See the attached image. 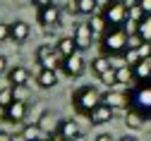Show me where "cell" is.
Returning a JSON list of instances; mask_svg holds the SVG:
<instances>
[{"label":"cell","instance_id":"obj_13","mask_svg":"<svg viewBox=\"0 0 151 141\" xmlns=\"http://www.w3.org/2000/svg\"><path fill=\"white\" fill-rule=\"evenodd\" d=\"M58 134L65 141H74L77 136H82V129H79V125L74 122V120H63V122L58 125Z\"/></svg>","mask_w":151,"mask_h":141},{"label":"cell","instance_id":"obj_10","mask_svg":"<svg viewBox=\"0 0 151 141\" xmlns=\"http://www.w3.org/2000/svg\"><path fill=\"white\" fill-rule=\"evenodd\" d=\"M29 79H31V72H29L27 67H22V65H14V67L7 72L10 86H24V84H29Z\"/></svg>","mask_w":151,"mask_h":141},{"label":"cell","instance_id":"obj_39","mask_svg":"<svg viewBox=\"0 0 151 141\" xmlns=\"http://www.w3.org/2000/svg\"><path fill=\"white\" fill-rule=\"evenodd\" d=\"M118 141H137L134 136H122V139H118Z\"/></svg>","mask_w":151,"mask_h":141},{"label":"cell","instance_id":"obj_6","mask_svg":"<svg viewBox=\"0 0 151 141\" xmlns=\"http://www.w3.org/2000/svg\"><path fill=\"white\" fill-rule=\"evenodd\" d=\"M63 72H65L70 79L82 77V74L86 72V60L82 57V53H74V55L65 57V60H63Z\"/></svg>","mask_w":151,"mask_h":141},{"label":"cell","instance_id":"obj_36","mask_svg":"<svg viewBox=\"0 0 151 141\" xmlns=\"http://www.w3.org/2000/svg\"><path fill=\"white\" fill-rule=\"evenodd\" d=\"M93 141H115V139H113L110 134H99V136L93 139Z\"/></svg>","mask_w":151,"mask_h":141},{"label":"cell","instance_id":"obj_32","mask_svg":"<svg viewBox=\"0 0 151 141\" xmlns=\"http://www.w3.org/2000/svg\"><path fill=\"white\" fill-rule=\"evenodd\" d=\"M10 38V24H0V43Z\"/></svg>","mask_w":151,"mask_h":141},{"label":"cell","instance_id":"obj_11","mask_svg":"<svg viewBox=\"0 0 151 141\" xmlns=\"http://www.w3.org/2000/svg\"><path fill=\"white\" fill-rule=\"evenodd\" d=\"M110 120H113V108L106 105V103L96 105V108L89 112V122L91 125H106V122H110Z\"/></svg>","mask_w":151,"mask_h":141},{"label":"cell","instance_id":"obj_7","mask_svg":"<svg viewBox=\"0 0 151 141\" xmlns=\"http://www.w3.org/2000/svg\"><path fill=\"white\" fill-rule=\"evenodd\" d=\"M27 112H29L27 100H14L7 110H3V120H5V122H10V125H17V122H24Z\"/></svg>","mask_w":151,"mask_h":141},{"label":"cell","instance_id":"obj_2","mask_svg":"<svg viewBox=\"0 0 151 141\" xmlns=\"http://www.w3.org/2000/svg\"><path fill=\"white\" fill-rule=\"evenodd\" d=\"M106 22H108V29H125V24L129 22V7L127 3H122V0H108V3L103 5V12Z\"/></svg>","mask_w":151,"mask_h":141},{"label":"cell","instance_id":"obj_14","mask_svg":"<svg viewBox=\"0 0 151 141\" xmlns=\"http://www.w3.org/2000/svg\"><path fill=\"white\" fill-rule=\"evenodd\" d=\"M55 50H58L63 57H70L74 53H79V46H77V41H74V36H63V38H58V43H55Z\"/></svg>","mask_w":151,"mask_h":141},{"label":"cell","instance_id":"obj_25","mask_svg":"<svg viewBox=\"0 0 151 141\" xmlns=\"http://www.w3.org/2000/svg\"><path fill=\"white\" fill-rule=\"evenodd\" d=\"M122 60H125V65L127 67H134V65H139L142 62V53H139V48H127L125 50V55H122Z\"/></svg>","mask_w":151,"mask_h":141},{"label":"cell","instance_id":"obj_17","mask_svg":"<svg viewBox=\"0 0 151 141\" xmlns=\"http://www.w3.org/2000/svg\"><path fill=\"white\" fill-rule=\"evenodd\" d=\"M36 125H39V129L43 132V134H48V136H53V134H58V132H55V115L53 112H41V117H39V122H36Z\"/></svg>","mask_w":151,"mask_h":141},{"label":"cell","instance_id":"obj_30","mask_svg":"<svg viewBox=\"0 0 151 141\" xmlns=\"http://www.w3.org/2000/svg\"><path fill=\"white\" fill-rule=\"evenodd\" d=\"M12 93H14V100H27L29 84H24V86H12Z\"/></svg>","mask_w":151,"mask_h":141},{"label":"cell","instance_id":"obj_38","mask_svg":"<svg viewBox=\"0 0 151 141\" xmlns=\"http://www.w3.org/2000/svg\"><path fill=\"white\" fill-rule=\"evenodd\" d=\"M46 141H65V139H63V136H60V134H53V136H48V139H46Z\"/></svg>","mask_w":151,"mask_h":141},{"label":"cell","instance_id":"obj_40","mask_svg":"<svg viewBox=\"0 0 151 141\" xmlns=\"http://www.w3.org/2000/svg\"><path fill=\"white\" fill-rule=\"evenodd\" d=\"M74 141H91V139H86V136L82 134V136H77V139H74Z\"/></svg>","mask_w":151,"mask_h":141},{"label":"cell","instance_id":"obj_8","mask_svg":"<svg viewBox=\"0 0 151 141\" xmlns=\"http://www.w3.org/2000/svg\"><path fill=\"white\" fill-rule=\"evenodd\" d=\"M39 24L46 26V31H50V26L58 29V24H60V7L48 5V7L39 10Z\"/></svg>","mask_w":151,"mask_h":141},{"label":"cell","instance_id":"obj_35","mask_svg":"<svg viewBox=\"0 0 151 141\" xmlns=\"http://www.w3.org/2000/svg\"><path fill=\"white\" fill-rule=\"evenodd\" d=\"M10 69H7V60H5V55H0V77L3 74H7Z\"/></svg>","mask_w":151,"mask_h":141},{"label":"cell","instance_id":"obj_5","mask_svg":"<svg viewBox=\"0 0 151 141\" xmlns=\"http://www.w3.org/2000/svg\"><path fill=\"white\" fill-rule=\"evenodd\" d=\"M101 103H106V105H110L113 110H125V108H129V93L127 91H118V89H108L103 96H101Z\"/></svg>","mask_w":151,"mask_h":141},{"label":"cell","instance_id":"obj_4","mask_svg":"<svg viewBox=\"0 0 151 141\" xmlns=\"http://www.w3.org/2000/svg\"><path fill=\"white\" fill-rule=\"evenodd\" d=\"M129 108L132 110H137V112H142L144 117L146 115H151V82L149 84H139L134 91L129 93Z\"/></svg>","mask_w":151,"mask_h":141},{"label":"cell","instance_id":"obj_22","mask_svg":"<svg viewBox=\"0 0 151 141\" xmlns=\"http://www.w3.org/2000/svg\"><path fill=\"white\" fill-rule=\"evenodd\" d=\"M19 136H22L24 141H36V139L43 136V132L39 129V125H36V122H31V125H24V129H22Z\"/></svg>","mask_w":151,"mask_h":141},{"label":"cell","instance_id":"obj_37","mask_svg":"<svg viewBox=\"0 0 151 141\" xmlns=\"http://www.w3.org/2000/svg\"><path fill=\"white\" fill-rule=\"evenodd\" d=\"M0 141H14V136L7 134V132H0Z\"/></svg>","mask_w":151,"mask_h":141},{"label":"cell","instance_id":"obj_18","mask_svg":"<svg viewBox=\"0 0 151 141\" xmlns=\"http://www.w3.org/2000/svg\"><path fill=\"white\" fill-rule=\"evenodd\" d=\"M125 127H127V129H132V132L142 129V127H144V115L129 108V110H127V115H125Z\"/></svg>","mask_w":151,"mask_h":141},{"label":"cell","instance_id":"obj_16","mask_svg":"<svg viewBox=\"0 0 151 141\" xmlns=\"http://www.w3.org/2000/svg\"><path fill=\"white\" fill-rule=\"evenodd\" d=\"M36 84L41 89H53L58 86V69H41L36 74Z\"/></svg>","mask_w":151,"mask_h":141},{"label":"cell","instance_id":"obj_3","mask_svg":"<svg viewBox=\"0 0 151 141\" xmlns=\"http://www.w3.org/2000/svg\"><path fill=\"white\" fill-rule=\"evenodd\" d=\"M101 96H103V93H99L93 86H82V89L74 91L72 105H74V110H77L79 115H86V117H89V112H91L93 108L101 105Z\"/></svg>","mask_w":151,"mask_h":141},{"label":"cell","instance_id":"obj_19","mask_svg":"<svg viewBox=\"0 0 151 141\" xmlns=\"http://www.w3.org/2000/svg\"><path fill=\"white\" fill-rule=\"evenodd\" d=\"M108 69H113V67H110V57H108V55H99V57H93V60H91V72L96 74V77L106 74Z\"/></svg>","mask_w":151,"mask_h":141},{"label":"cell","instance_id":"obj_28","mask_svg":"<svg viewBox=\"0 0 151 141\" xmlns=\"http://www.w3.org/2000/svg\"><path fill=\"white\" fill-rule=\"evenodd\" d=\"M144 17H146V12H144V10L139 7V3L129 5V22H137V24H139V22H142Z\"/></svg>","mask_w":151,"mask_h":141},{"label":"cell","instance_id":"obj_21","mask_svg":"<svg viewBox=\"0 0 151 141\" xmlns=\"http://www.w3.org/2000/svg\"><path fill=\"white\" fill-rule=\"evenodd\" d=\"M89 26H91V31H93V36H103L106 31H108V22H106V17L103 14H93L91 17V22H89Z\"/></svg>","mask_w":151,"mask_h":141},{"label":"cell","instance_id":"obj_34","mask_svg":"<svg viewBox=\"0 0 151 141\" xmlns=\"http://www.w3.org/2000/svg\"><path fill=\"white\" fill-rule=\"evenodd\" d=\"M137 3H139V7H142L146 14H151V0H137Z\"/></svg>","mask_w":151,"mask_h":141},{"label":"cell","instance_id":"obj_33","mask_svg":"<svg viewBox=\"0 0 151 141\" xmlns=\"http://www.w3.org/2000/svg\"><path fill=\"white\" fill-rule=\"evenodd\" d=\"M31 3H34V7H39V10H43V7L53 5V0H31Z\"/></svg>","mask_w":151,"mask_h":141},{"label":"cell","instance_id":"obj_23","mask_svg":"<svg viewBox=\"0 0 151 141\" xmlns=\"http://www.w3.org/2000/svg\"><path fill=\"white\" fill-rule=\"evenodd\" d=\"M115 72H118V84H122V86L134 84V74H132V67H127V65H120Z\"/></svg>","mask_w":151,"mask_h":141},{"label":"cell","instance_id":"obj_9","mask_svg":"<svg viewBox=\"0 0 151 141\" xmlns=\"http://www.w3.org/2000/svg\"><path fill=\"white\" fill-rule=\"evenodd\" d=\"M74 41H77V46H79V50H89L91 48V43H93V31H91V26L89 24H77V29H74Z\"/></svg>","mask_w":151,"mask_h":141},{"label":"cell","instance_id":"obj_27","mask_svg":"<svg viewBox=\"0 0 151 141\" xmlns=\"http://www.w3.org/2000/svg\"><path fill=\"white\" fill-rule=\"evenodd\" d=\"M99 79H101V84H106L108 89H113V86L118 84V72H115V69H108V72H106V74H101Z\"/></svg>","mask_w":151,"mask_h":141},{"label":"cell","instance_id":"obj_26","mask_svg":"<svg viewBox=\"0 0 151 141\" xmlns=\"http://www.w3.org/2000/svg\"><path fill=\"white\" fill-rule=\"evenodd\" d=\"M12 103H14V93H12V86H7V89H3V91H0V108H3V110H7Z\"/></svg>","mask_w":151,"mask_h":141},{"label":"cell","instance_id":"obj_31","mask_svg":"<svg viewBox=\"0 0 151 141\" xmlns=\"http://www.w3.org/2000/svg\"><path fill=\"white\" fill-rule=\"evenodd\" d=\"M144 41H142V36L139 34H129V48H139Z\"/></svg>","mask_w":151,"mask_h":141},{"label":"cell","instance_id":"obj_15","mask_svg":"<svg viewBox=\"0 0 151 141\" xmlns=\"http://www.w3.org/2000/svg\"><path fill=\"white\" fill-rule=\"evenodd\" d=\"M29 34H31V26L27 24V22H14V24H10V38L14 43H24L27 38H29Z\"/></svg>","mask_w":151,"mask_h":141},{"label":"cell","instance_id":"obj_1","mask_svg":"<svg viewBox=\"0 0 151 141\" xmlns=\"http://www.w3.org/2000/svg\"><path fill=\"white\" fill-rule=\"evenodd\" d=\"M127 48H129V34H127V29H113L110 26L101 36V50H103V55H110V57L125 55Z\"/></svg>","mask_w":151,"mask_h":141},{"label":"cell","instance_id":"obj_24","mask_svg":"<svg viewBox=\"0 0 151 141\" xmlns=\"http://www.w3.org/2000/svg\"><path fill=\"white\" fill-rule=\"evenodd\" d=\"M137 34L142 36V41H146V43H151V14H146L142 22L137 24Z\"/></svg>","mask_w":151,"mask_h":141},{"label":"cell","instance_id":"obj_41","mask_svg":"<svg viewBox=\"0 0 151 141\" xmlns=\"http://www.w3.org/2000/svg\"><path fill=\"white\" fill-rule=\"evenodd\" d=\"M36 141H46V139H36Z\"/></svg>","mask_w":151,"mask_h":141},{"label":"cell","instance_id":"obj_29","mask_svg":"<svg viewBox=\"0 0 151 141\" xmlns=\"http://www.w3.org/2000/svg\"><path fill=\"white\" fill-rule=\"evenodd\" d=\"M55 53H58V50H55V46H39V48H36V57H39V62H41V60H46V57H50V55H55Z\"/></svg>","mask_w":151,"mask_h":141},{"label":"cell","instance_id":"obj_12","mask_svg":"<svg viewBox=\"0 0 151 141\" xmlns=\"http://www.w3.org/2000/svg\"><path fill=\"white\" fill-rule=\"evenodd\" d=\"M132 74H134L137 84H149L151 82V57H144L139 65L132 67Z\"/></svg>","mask_w":151,"mask_h":141},{"label":"cell","instance_id":"obj_20","mask_svg":"<svg viewBox=\"0 0 151 141\" xmlns=\"http://www.w3.org/2000/svg\"><path fill=\"white\" fill-rule=\"evenodd\" d=\"M72 3H74V12L86 14V17L96 14V0H72Z\"/></svg>","mask_w":151,"mask_h":141}]
</instances>
